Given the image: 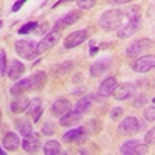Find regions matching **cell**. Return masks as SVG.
I'll list each match as a JSON object with an SVG mask.
<instances>
[{"label": "cell", "mask_w": 155, "mask_h": 155, "mask_svg": "<svg viewBox=\"0 0 155 155\" xmlns=\"http://www.w3.org/2000/svg\"><path fill=\"white\" fill-rule=\"evenodd\" d=\"M123 109L121 107H115V109H112V112H110V118L112 120H116V118H120V116L123 115Z\"/></svg>", "instance_id": "e575fe53"}, {"label": "cell", "mask_w": 155, "mask_h": 155, "mask_svg": "<svg viewBox=\"0 0 155 155\" xmlns=\"http://www.w3.org/2000/svg\"><path fill=\"white\" fill-rule=\"evenodd\" d=\"M28 104H30V99L25 96V95H19V96H16L14 99L11 101L9 109H11L12 113H22V112L27 110Z\"/></svg>", "instance_id": "d6986e66"}, {"label": "cell", "mask_w": 155, "mask_h": 155, "mask_svg": "<svg viewBox=\"0 0 155 155\" xmlns=\"http://www.w3.org/2000/svg\"><path fill=\"white\" fill-rule=\"evenodd\" d=\"M16 51L23 59H34L37 56L36 44L33 41H28V39H20V41H17L16 42Z\"/></svg>", "instance_id": "5b68a950"}, {"label": "cell", "mask_w": 155, "mask_h": 155, "mask_svg": "<svg viewBox=\"0 0 155 155\" xmlns=\"http://www.w3.org/2000/svg\"><path fill=\"white\" fill-rule=\"evenodd\" d=\"M79 9H92L96 5V0H76Z\"/></svg>", "instance_id": "f1b7e54d"}, {"label": "cell", "mask_w": 155, "mask_h": 155, "mask_svg": "<svg viewBox=\"0 0 155 155\" xmlns=\"http://www.w3.org/2000/svg\"><path fill=\"white\" fill-rule=\"evenodd\" d=\"M112 95H115V98L118 99V101L129 99V98H132L135 95V85L132 82H123V84L115 87Z\"/></svg>", "instance_id": "7c38bea8"}, {"label": "cell", "mask_w": 155, "mask_h": 155, "mask_svg": "<svg viewBox=\"0 0 155 155\" xmlns=\"http://www.w3.org/2000/svg\"><path fill=\"white\" fill-rule=\"evenodd\" d=\"M92 95H87V96H82L79 101L76 102V106H74V112H79V113H82V112H87V109L90 107V104H92Z\"/></svg>", "instance_id": "484cf974"}, {"label": "cell", "mask_w": 155, "mask_h": 155, "mask_svg": "<svg viewBox=\"0 0 155 155\" xmlns=\"http://www.w3.org/2000/svg\"><path fill=\"white\" fill-rule=\"evenodd\" d=\"M98 48L95 47V41H90V54H96Z\"/></svg>", "instance_id": "8d00e7d4"}, {"label": "cell", "mask_w": 155, "mask_h": 155, "mask_svg": "<svg viewBox=\"0 0 155 155\" xmlns=\"http://www.w3.org/2000/svg\"><path fill=\"white\" fill-rule=\"evenodd\" d=\"M150 47H152V41H149V39H138V41L132 42L130 45L126 48V56L137 58L138 54L144 53V51L149 50Z\"/></svg>", "instance_id": "52a82bcc"}, {"label": "cell", "mask_w": 155, "mask_h": 155, "mask_svg": "<svg viewBox=\"0 0 155 155\" xmlns=\"http://www.w3.org/2000/svg\"><path fill=\"white\" fill-rule=\"evenodd\" d=\"M88 39V31L87 30H78L71 34H68L65 37V41H64V47L65 48H74L78 45L84 44L85 41Z\"/></svg>", "instance_id": "ba28073f"}, {"label": "cell", "mask_w": 155, "mask_h": 155, "mask_svg": "<svg viewBox=\"0 0 155 155\" xmlns=\"http://www.w3.org/2000/svg\"><path fill=\"white\" fill-rule=\"evenodd\" d=\"M155 65V58L153 54H146V56H141L138 58L135 62H132V68L137 73H147L149 70H152Z\"/></svg>", "instance_id": "9c48e42d"}, {"label": "cell", "mask_w": 155, "mask_h": 155, "mask_svg": "<svg viewBox=\"0 0 155 155\" xmlns=\"http://www.w3.org/2000/svg\"><path fill=\"white\" fill-rule=\"evenodd\" d=\"M62 138L67 143H82V141L87 140V129L84 126H76L71 130H68Z\"/></svg>", "instance_id": "30bf717a"}, {"label": "cell", "mask_w": 155, "mask_h": 155, "mask_svg": "<svg viewBox=\"0 0 155 155\" xmlns=\"http://www.w3.org/2000/svg\"><path fill=\"white\" fill-rule=\"evenodd\" d=\"M120 152L126 155H135V153H147V144L140 143L138 140H129L120 146Z\"/></svg>", "instance_id": "8992f818"}, {"label": "cell", "mask_w": 155, "mask_h": 155, "mask_svg": "<svg viewBox=\"0 0 155 155\" xmlns=\"http://www.w3.org/2000/svg\"><path fill=\"white\" fill-rule=\"evenodd\" d=\"M153 135H155V130H153V129H150V130L146 134V137H144V143H146L147 146H152V144H153Z\"/></svg>", "instance_id": "d6a6232c"}, {"label": "cell", "mask_w": 155, "mask_h": 155, "mask_svg": "<svg viewBox=\"0 0 155 155\" xmlns=\"http://www.w3.org/2000/svg\"><path fill=\"white\" fill-rule=\"evenodd\" d=\"M54 124L51 123V121H47L45 124H44V127H42V134L44 135H47V137H50V135H53L54 134Z\"/></svg>", "instance_id": "f546056e"}, {"label": "cell", "mask_w": 155, "mask_h": 155, "mask_svg": "<svg viewBox=\"0 0 155 155\" xmlns=\"http://www.w3.org/2000/svg\"><path fill=\"white\" fill-rule=\"evenodd\" d=\"M16 127H17V130L20 132L22 137H25V135H28L30 132H33V124L28 120H17L16 121Z\"/></svg>", "instance_id": "4316f807"}, {"label": "cell", "mask_w": 155, "mask_h": 155, "mask_svg": "<svg viewBox=\"0 0 155 155\" xmlns=\"http://www.w3.org/2000/svg\"><path fill=\"white\" fill-rule=\"evenodd\" d=\"M25 112H27V113L31 116L33 121H39V118H41V115H42V101L39 99V98L31 99Z\"/></svg>", "instance_id": "ac0fdd59"}, {"label": "cell", "mask_w": 155, "mask_h": 155, "mask_svg": "<svg viewBox=\"0 0 155 155\" xmlns=\"http://www.w3.org/2000/svg\"><path fill=\"white\" fill-rule=\"evenodd\" d=\"M118 85V82H116V79L113 76H109V78H106L104 81H102L101 84H99V87H98V98H101V99H104V98H109V96H112V93H113V90H115V87Z\"/></svg>", "instance_id": "5bb4252c"}, {"label": "cell", "mask_w": 155, "mask_h": 155, "mask_svg": "<svg viewBox=\"0 0 155 155\" xmlns=\"http://www.w3.org/2000/svg\"><path fill=\"white\" fill-rule=\"evenodd\" d=\"M2 25H3V22H2V20H0V27H2Z\"/></svg>", "instance_id": "60d3db41"}, {"label": "cell", "mask_w": 155, "mask_h": 155, "mask_svg": "<svg viewBox=\"0 0 155 155\" xmlns=\"http://www.w3.org/2000/svg\"><path fill=\"white\" fill-rule=\"evenodd\" d=\"M68 110H71V102L67 98H59L53 102V106L50 107V112L56 118H61L62 115H65Z\"/></svg>", "instance_id": "9a60e30c"}, {"label": "cell", "mask_w": 155, "mask_h": 155, "mask_svg": "<svg viewBox=\"0 0 155 155\" xmlns=\"http://www.w3.org/2000/svg\"><path fill=\"white\" fill-rule=\"evenodd\" d=\"M121 16L123 11L120 9H109L106 12H102V16L99 17V28H102L104 31H113L118 28V25L121 22Z\"/></svg>", "instance_id": "7a4b0ae2"}, {"label": "cell", "mask_w": 155, "mask_h": 155, "mask_svg": "<svg viewBox=\"0 0 155 155\" xmlns=\"http://www.w3.org/2000/svg\"><path fill=\"white\" fill-rule=\"evenodd\" d=\"M0 127H2V112H0Z\"/></svg>", "instance_id": "f35d334b"}, {"label": "cell", "mask_w": 155, "mask_h": 155, "mask_svg": "<svg viewBox=\"0 0 155 155\" xmlns=\"http://www.w3.org/2000/svg\"><path fill=\"white\" fill-rule=\"evenodd\" d=\"M65 2H73V0H65Z\"/></svg>", "instance_id": "b9f144b4"}, {"label": "cell", "mask_w": 155, "mask_h": 155, "mask_svg": "<svg viewBox=\"0 0 155 155\" xmlns=\"http://www.w3.org/2000/svg\"><path fill=\"white\" fill-rule=\"evenodd\" d=\"M144 118H146L147 121H150V123H153V121H155V107H153V102L150 104V107H149V109H146V110H144Z\"/></svg>", "instance_id": "4dcf8cb0"}, {"label": "cell", "mask_w": 155, "mask_h": 155, "mask_svg": "<svg viewBox=\"0 0 155 155\" xmlns=\"http://www.w3.org/2000/svg\"><path fill=\"white\" fill-rule=\"evenodd\" d=\"M28 90H33V87H31V78H25V79L19 81L17 84H14L9 88V93L12 96H19V95H25V92H28Z\"/></svg>", "instance_id": "e0dca14e"}, {"label": "cell", "mask_w": 155, "mask_h": 155, "mask_svg": "<svg viewBox=\"0 0 155 155\" xmlns=\"http://www.w3.org/2000/svg\"><path fill=\"white\" fill-rule=\"evenodd\" d=\"M110 68V62L109 61H101V62H95L92 68H90V74L93 78L99 76V74H104L107 70Z\"/></svg>", "instance_id": "603a6c76"}, {"label": "cell", "mask_w": 155, "mask_h": 155, "mask_svg": "<svg viewBox=\"0 0 155 155\" xmlns=\"http://www.w3.org/2000/svg\"><path fill=\"white\" fill-rule=\"evenodd\" d=\"M3 147L6 149V150H9V152H14V150H17L19 149V146H20V140H19V137H17V134H14V132H8L5 137H3Z\"/></svg>", "instance_id": "ffe728a7"}, {"label": "cell", "mask_w": 155, "mask_h": 155, "mask_svg": "<svg viewBox=\"0 0 155 155\" xmlns=\"http://www.w3.org/2000/svg\"><path fill=\"white\" fill-rule=\"evenodd\" d=\"M146 102H147V96H146V95H140V96L134 101V106H135V107H141L143 104H146Z\"/></svg>", "instance_id": "836d02e7"}, {"label": "cell", "mask_w": 155, "mask_h": 155, "mask_svg": "<svg viewBox=\"0 0 155 155\" xmlns=\"http://www.w3.org/2000/svg\"><path fill=\"white\" fill-rule=\"evenodd\" d=\"M39 30V23L37 22H28L27 25H23V27L19 30V34H30L33 31Z\"/></svg>", "instance_id": "83f0119b"}, {"label": "cell", "mask_w": 155, "mask_h": 155, "mask_svg": "<svg viewBox=\"0 0 155 155\" xmlns=\"http://www.w3.org/2000/svg\"><path fill=\"white\" fill-rule=\"evenodd\" d=\"M141 129H143V124H141V121L138 118H135V116H127V118H124L118 124L116 130H118L120 135L130 137V135H137Z\"/></svg>", "instance_id": "3957f363"}, {"label": "cell", "mask_w": 155, "mask_h": 155, "mask_svg": "<svg viewBox=\"0 0 155 155\" xmlns=\"http://www.w3.org/2000/svg\"><path fill=\"white\" fill-rule=\"evenodd\" d=\"M25 2H27V0H17V2L12 5V12H17V11L22 8V5H23Z\"/></svg>", "instance_id": "d590c367"}, {"label": "cell", "mask_w": 155, "mask_h": 155, "mask_svg": "<svg viewBox=\"0 0 155 155\" xmlns=\"http://www.w3.org/2000/svg\"><path fill=\"white\" fill-rule=\"evenodd\" d=\"M23 73H25V65H23V62H20L17 59L9 62V65L6 67V74L11 81H19L23 76Z\"/></svg>", "instance_id": "2e32d148"}, {"label": "cell", "mask_w": 155, "mask_h": 155, "mask_svg": "<svg viewBox=\"0 0 155 155\" xmlns=\"http://www.w3.org/2000/svg\"><path fill=\"white\" fill-rule=\"evenodd\" d=\"M81 17V12L79 11H68L67 14H64L62 17H59L56 22H54V28L53 30H62V28H67L70 25H73L74 22H78Z\"/></svg>", "instance_id": "4fadbf2b"}, {"label": "cell", "mask_w": 155, "mask_h": 155, "mask_svg": "<svg viewBox=\"0 0 155 155\" xmlns=\"http://www.w3.org/2000/svg\"><path fill=\"white\" fill-rule=\"evenodd\" d=\"M59 39H61V33H59L58 30H51L50 33H47V34L41 39V41L36 44L37 54H41V53H44V51L53 48V47L59 42Z\"/></svg>", "instance_id": "277c9868"}, {"label": "cell", "mask_w": 155, "mask_h": 155, "mask_svg": "<svg viewBox=\"0 0 155 155\" xmlns=\"http://www.w3.org/2000/svg\"><path fill=\"white\" fill-rule=\"evenodd\" d=\"M3 153H5V150H3V149H0V155H3Z\"/></svg>", "instance_id": "ab89813d"}, {"label": "cell", "mask_w": 155, "mask_h": 155, "mask_svg": "<svg viewBox=\"0 0 155 155\" xmlns=\"http://www.w3.org/2000/svg\"><path fill=\"white\" fill-rule=\"evenodd\" d=\"M22 147L25 152H37L41 149V135L39 134H34V132H30L28 135L23 137V141H22Z\"/></svg>", "instance_id": "8fae6325"}, {"label": "cell", "mask_w": 155, "mask_h": 155, "mask_svg": "<svg viewBox=\"0 0 155 155\" xmlns=\"http://www.w3.org/2000/svg\"><path fill=\"white\" fill-rule=\"evenodd\" d=\"M6 73V54L3 50H0V74Z\"/></svg>", "instance_id": "1f68e13d"}, {"label": "cell", "mask_w": 155, "mask_h": 155, "mask_svg": "<svg viewBox=\"0 0 155 155\" xmlns=\"http://www.w3.org/2000/svg\"><path fill=\"white\" fill-rule=\"evenodd\" d=\"M42 150H44L45 155H59V153H62L61 144L58 143V141H54V140L47 141V143L44 144V149Z\"/></svg>", "instance_id": "cb8c5ba5"}, {"label": "cell", "mask_w": 155, "mask_h": 155, "mask_svg": "<svg viewBox=\"0 0 155 155\" xmlns=\"http://www.w3.org/2000/svg\"><path fill=\"white\" fill-rule=\"evenodd\" d=\"M73 68V64H71V61H67V62H62V64H59V65H54L53 68H51V73H53L54 76H64L65 73H68L70 70Z\"/></svg>", "instance_id": "d4e9b609"}, {"label": "cell", "mask_w": 155, "mask_h": 155, "mask_svg": "<svg viewBox=\"0 0 155 155\" xmlns=\"http://www.w3.org/2000/svg\"><path fill=\"white\" fill-rule=\"evenodd\" d=\"M112 3H115V5H121V3H129L130 0H110Z\"/></svg>", "instance_id": "74e56055"}, {"label": "cell", "mask_w": 155, "mask_h": 155, "mask_svg": "<svg viewBox=\"0 0 155 155\" xmlns=\"http://www.w3.org/2000/svg\"><path fill=\"white\" fill-rule=\"evenodd\" d=\"M30 78H31V87H33V90H41L45 85V82H47V73L45 71H37V73L31 74Z\"/></svg>", "instance_id": "7402d4cb"}, {"label": "cell", "mask_w": 155, "mask_h": 155, "mask_svg": "<svg viewBox=\"0 0 155 155\" xmlns=\"http://www.w3.org/2000/svg\"><path fill=\"white\" fill-rule=\"evenodd\" d=\"M141 25V8L140 6H129L126 11H123L121 22L116 28V34L118 37H130L134 36Z\"/></svg>", "instance_id": "6da1fadb"}, {"label": "cell", "mask_w": 155, "mask_h": 155, "mask_svg": "<svg viewBox=\"0 0 155 155\" xmlns=\"http://www.w3.org/2000/svg\"><path fill=\"white\" fill-rule=\"evenodd\" d=\"M81 121V113L79 112H71L68 110L65 115H62L61 118H59V124L64 126V127H70V126H74Z\"/></svg>", "instance_id": "44dd1931"}]
</instances>
